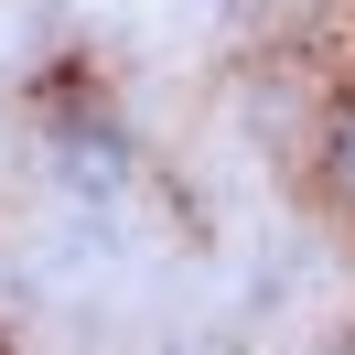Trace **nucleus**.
Here are the masks:
<instances>
[{
	"instance_id": "nucleus-1",
	"label": "nucleus",
	"mask_w": 355,
	"mask_h": 355,
	"mask_svg": "<svg viewBox=\"0 0 355 355\" xmlns=\"http://www.w3.org/2000/svg\"><path fill=\"white\" fill-rule=\"evenodd\" d=\"M44 173L65 183L76 205H119V194L140 183V140L119 130L108 108H54V119H44Z\"/></svg>"
},
{
	"instance_id": "nucleus-2",
	"label": "nucleus",
	"mask_w": 355,
	"mask_h": 355,
	"mask_svg": "<svg viewBox=\"0 0 355 355\" xmlns=\"http://www.w3.org/2000/svg\"><path fill=\"white\" fill-rule=\"evenodd\" d=\"M323 173H334V194L355 205V119H345V130H334V151H323Z\"/></svg>"
},
{
	"instance_id": "nucleus-3",
	"label": "nucleus",
	"mask_w": 355,
	"mask_h": 355,
	"mask_svg": "<svg viewBox=\"0 0 355 355\" xmlns=\"http://www.w3.org/2000/svg\"><path fill=\"white\" fill-rule=\"evenodd\" d=\"M162 355H205V345H162Z\"/></svg>"
}]
</instances>
